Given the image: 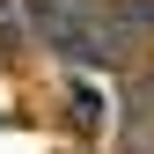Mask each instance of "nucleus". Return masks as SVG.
I'll list each match as a JSON object with an SVG mask.
<instances>
[{
  "label": "nucleus",
  "instance_id": "obj_1",
  "mask_svg": "<svg viewBox=\"0 0 154 154\" xmlns=\"http://www.w3.org/2000/svg\"><path fill=\"white\" fill-rule=\"evenodd\" d=\"M95 8H103V0H29V22H37V37H44V44L73 51V37L95 22Z\"/></svg>",
  "mask_w": 154,
  "mask_h": 154
},
{
  "label": "nucleus",
  "instance_id": "obj_2",
  "mask_svg": "<svg viewBox=\"0 0 154 154\" xmlns=\"http://www.w3.org/2000/svg\"><path fill=\"white\" fill-rule=\"evenodd\" d=\"M22 44H29L22 15H15V0H0V51H22Z\"/></svg>",
  "mask_w": 154,
  "mask_h": 154
}]
</instances>
